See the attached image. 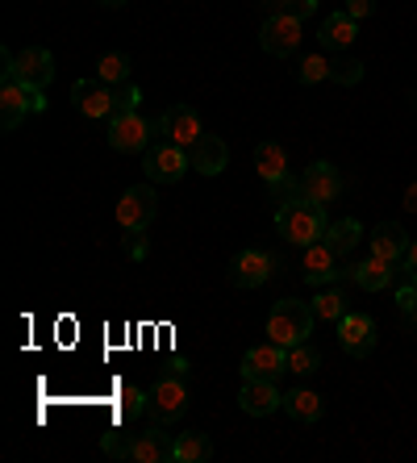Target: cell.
<instances>
[{
    "label": "cell",
    "instance_id": "27",
    "mask_svg": "<svg viewBox=\"0 0 417 463\" xmlns=\"http://www.w3.org/2000/svg\"><path fill=\"white\" fill-rule=\"evenodd\" d=\"M326 242H330V247L338 250V259L351 255V250L359 247V222H351V217H343V222H334V226L326 230Z\"/></svg>",
    "mask_w": 417,
    "mask_h": 463
},
{
    "label": "cell",
    "instance_id": "43",
    "mask_svg": "<svg viewBox=\"0 0 417 463\" xmlns=\"http://www.w3.org/2000/svg\"><path fill=\"white\" fill-rule=\"evenodd\" d=\"M409 322H413V326H417V309H413V313H409Z\"/></svg>",
    "mask_w": 417,
    "mask_h": 463
},
{
    "label": "cell",
    "instance_id": "25",
    "mask_svg": "<svg viewBox=\"0 0 417 463\" xmlns=\"http://www.w3.org/2000/svg\"><path fill=\"white\" fill-rule=\"evenodd\" d=\"M175 463H204V459H213V442H209V434H180L175 439Z\"/></svg>",
    "mask_w": 417,
    "mask_h": 463
},
{
    "label": "cell",
    "instance_id": "8",
    "mask_svg": "<svg viewBox=\"0 0 417 463\" xmlns=\"http://www.w3.org/2000/svg\"><path fill=\"white\" fill-rule=\"evenodd\" d=\"M201 118H196V109L188 105H172L159 113V138L175 142V146H184V151H193L196 142H201Z\"/></svg>",
    "mask_w": 417,
    "mask_h": 463
},
{
    "label": "cell",
    "instance_id": "28",
    "mask_svg": "<svg viewBox=\"0 0 417 463\" xmlns=\"http://www.w3.org/2000/svg\"><path fill=\"white\" fill-rule=\"evenodd\" d=\"M321 367V355H317V346H309V338L297 346H289V372L292 376H313Z\"/></svg>",
    "mask_w": 417,
    "mask_h": 463
},
{
    "label": "cell",
    "instance_id": "35",
    "mask_svg": "<svg viewBox=\"0 0 417 463\" xmlns=\"http://www.w3.org/2000/svg\"><path fill=\"white\" fill-rule=\"evenodd\" d=\"M268 5H271V13H289L297 22H305V17L317 13V0H268Z\"/></svg>",
    "mask_w": 417,
    "mask_h": 463
},
{
    "label": "cell",
    "instance_id": "14",
    "mask_svg": "<svg viewBox=\"0 0 417 463\" xmlns=\"http://www.w3.org/2000/svg\"><path fill=\"white\" fill-rule=\"evenodd\" d=\"M300 196H309V201H317V205H330L334 196L343 193V180H338V167H330V163H313L309 172L297 180Z\"/></svg>",
    "mask_w": 417,
    "mask_h": 463
},
{
    "label": "cell",
    "instance_id": "42",
    "mask_svg": "<svg viewBox=\"0 0 417 463\" xmlns=\"http://www.w3.org/2000/svg\"><path fill=\"white\" fill-rule=\"evenodd\" d=\"M100 5H105V9H121V5H126V0H100Z\"/></svg>",
    "mask_w": 417,
    "mask_h": 463
},
{
    "label": "cell",
    "instance_id": "30",
    "mask_svg": "<svg viewBox=\"0 0 417 463\" xmlns=\"http://www.w3.org/2000/svg\"><path fill=\"white\" fill-rule=\"evenodd\" d=\"M343 313H346L343 292L326 288V292H317V297H313V317H321V322H338Z\"/></svg>",
    "mask_w": 417,
    "mask_h": 463
},
{
    "label": "cell",
    "instance_id": "26",
    "mask_svg": "<svg viewBox=\"0 0 417 463\" xmlns=\"http://www.w3.org/2000/svg\"><path fill=\"white\" fill-rule=\"evenodd\" d=\"M97 80H105V84H126L129 80V54L126 51H109L100 54V63H97Z\"/></svg>",
    "mask_w": 417,
    "mask_h": 463
},
{
    "label": "cell",
    "instance_id": "20",
    "mask_svg": "<svg viewBox=\"0 0 417 463\" xmlns=\"http://www.w3.org/2000/svg\"><path fill=\"white\" fill-rule=\"evenodd\" d=\"M175 455V439L163 434V426H150L147 434H138L134 442V463H167Z\"/></svg>",
    "mask_w": 417,
    "mask_h": 463
},
{
    "label": "cell",
    "instance_id": "29",
    "mask_svg": "<svg viewBox=\"0 0 417 463\" xmlns=\"http://www.w3.org/2000/svg\"><path fill=\"white\" fill-rule=\"evenodd\" d=\"M134 442H138V434H126L121 426H113V430L100 439V451H105L109 459H134Z\"/></svg>",
    "mask_w": 417,
    "mask_h": 463
},
{
    "label": "cell",
    "instance_id": "17",
    "mask_svg": "<svg viewBox=\"0 0 417 463\" xmlns=\"http://www.w3.org/2000/svg\"><path fill=\"white\" fill-rule=\"evenodd\" d=\"M334 276H338V250L321 238V242H313V247H305V280L313 284V288H321V284H330Z\"/></svg>",
    "mask_w": 417,
    "mask_h": 463
},
{
    "label": "cell",
    "instance_id": "22",
    "mask_svg": "<svg viewBox=\"0 0 417 463\" xmlns=\"http://www.w3.org/2000/svg\"><path fill=\"white\" fill-rule=\"evenodd\" d=\"M255 172L263 184L280 180V175H289V155H284V146L280 142H259L255 146Z\"/></svg>",
    "mask_w": 417,
    "mask_h": 463
},
{
    "label": "cell",
    "instance_id": "9",
    "mask_svg": "<svg viewBox=\"0 0 417 463\" xmlns=\"http://www.w3.org/2000/svg\"><path fill=\"white\" fill-rule=\"evenodd\" d=\"M338 343L351 359H367L375 351V322L367 313H343L338 317Z\"/></svg>",
    "mask_w": 417,
    "mask_h": 463
},
{
    "label": "cell",
    "instance_id": "2",
    "mask_svg": "<svg viewBox=\"0 0 417 463\" xmlns=\"http://www.w3.org/2000/svg\"><path fill=\"white\" fill-rule=\"evenodd\" d=\"M309 330H313V305H305V301H292V297H284V301H276L271 305V313H268V338L276 346H297V343H305L309 338Z\"/></svg>",
    "mask_w": 417,
    "mask_h": 463
},
{
    "label": "cell",
    "instance_id": "7",
    "mask_svg": "<svg viewBox=\"0 0 417 463\" xmlns=\"http://www.w3.org/2000/svg\"><path fill=\"white\" fill-rule=\"evenodd\" d=\"M155 213H159V196H155V188H150V184L126 188V196L118 201V222H121V230H129V234L150 230Z\"/></svg>",
    "mask_w": 417,
    "mask_h": 463
},
{
    "label": "cell",
    "instance_id": "18",
    "mask_svg": "<svg viewBox=\"0 0 417 463\" xmlns=\"http://www.w3.org/2000/svg\"><path fill=\"white\" fill-rule=\"evenodd\" d=\"M367 242H372V255L388 259V263H401L409 250V234L401 226H393V222H380V226L367 234Z\"/></svg>",
    "mask_w": 417,
    "mask_h": 463
},
{
    "label": "cell",
    "instance_id": "6",
    "mask_svg": "<svg viewBox=\"0 0 417 463\" xmlns=\"http://www.w3.org/2000/svg\"><path fill=\"white\" fill-rule=\"evenodd\" d=\"M159 138V118L150 121L142 113H129V118H113L109 121V146L121 155H134V151H147L150 142Z\"/></svg>",
    "mask_w": 417,
    "mask_h": 463
},
{
    "label": "cell",
    "instance_id": "32",
    "mask_svg": "<svg viewBox=\"0 0 417 463\" xmlns=\"http://www.w3.org/2000/svg\"><path fill=\"white\" fill-rule=\"evenodd\" d=\"M138 100H142V92H138V84H118L113 88V118H129V113H138ZM109 118V121H113Z\"/></svg>",
    "mask_w": 417,
    "mask_h": 463
},
{
    "label": "cell",
    "instance_id": "21",
    "mask_svg": "<svg viewBox=\"0 0 417 463\" xmlns=\"http://www.w3.org/2000/svg\"><path fill=\"white\" fill-rule=\"evenodd\" d=\"M188 155H193V167L201 175H217V172H225V163H230V151H225V142L217 138V134H201V142H196Z\"/></svg>",
    "mask_w": 417,
    "mask_h": 463
},
{
    "label": "cell",
    "instance_id": "19",
    "mask_svg": "<svg viewBox=\"0 0 417 463\" xmlns=\"http://www.w3.org/2000/svg\"><path fill=\"white\" fill-rule=\"evenodd\" d=\"M317 38H321V46H326V51H346V46L359 38V22H355L351 13H330V17L321 22Z\"/></svg>",
    "mask_w": 417,
    "mask_h": 463
},
{
    "label": "cell",
    "instance_id": "38",
    "mask_svg": "<svg viewBox=\"0 0 417 463\" xmlns=\"http://www.w3.org/2000/svg\"><path fill=\"white\" fill-rule=\"evenodd\" d=\"M346 13H351L355 22H359V17H372V13H375V0H346Z\"/></svg>",
    "mask_w": 417,
    "mask_h": 463
},
{
    "label": "cell",
    "instance_id": "34",
    "mask_svg": "<svg viewBox=\"0 0 417 463\" xmlns=\"http://www.w3.org/2000/svg\"><path fill=\"white\" fill-rule=\"evenodd\" d=\"M330 80H338V84H359V80H364V63H355V59H330Z\"/></svg>",
    "mask_w": 417,
    "mask_h": 463
},
{
    "label": "cell",
    "instance_id": "36",
    "mask_svg": "<svg viewBox=\"0 0 417 463\" xmlns=\"http://www.w3.org/2000/svg\"><path fill=\"white\" fill-rule=\"evenodd\" d=\"M268 193H271V201H280V205H284V201H292L300 188H297V180H292V172H289V175H280V180H271Z\"/></svg>",
    "mask_w": 417,
    "mask_h": 463
},
{
    "label": "cell",
    "instance_id": "3",
    "mask_svg": "<svg viewBox=\"0 0 417 463\" xmlns=\"http://www.w3.org/2000/svg\"><path fill=\"white\" fill-rule=\"evenodd\" d=\"M184 410H188V384H184V376H159L155 380V388L147 392V421L150 426H172V421L184 418Z\"/></svg>",
    "mask_w": 417,
    "mask_h": 463
},
{
    "label": "cell",
    "instance_id": "11",
    "mask_svg": "<svg viewBox=\"0 0 417 463\" xmlns=\"http://www.w3.org/2000/svg\"><path fill=\"white\" fill-rule=\"evenodd\" d=\"M259 46L268 54H292L300 46V22L297 17H289V13H271L268 22H263V30H259Z\"/></svg>",
    "mask_w": 417,
    "mask_h": 463
},
{
    "label": "cell",
    "instance_id": "13",
    "mask_svg": "<svg viewBox=\"0 0 417 463\" xmlns=\"http://www.w3.org/2000/svg\"><path fill=\"white\" fill-rule=\"evenodd\" d=\"M71 100L84 118H113V84H105V80H97V76L80 80V84L71 88Z\"/></svg>",
    "mask_w": 417,
    "mask_h": 463
},
{
    "label": "cell",
    "instance_id": "23",
    "mask_svg": "<svg viewBox=\"0 0 417 463\" xmlns=\"http://www.w3.org/2000/svg\"><path fill=\"white\" fill-rule=\"evenodd\" d=\"M393 268H396V263H388V259L372 255V259H364V263H359L351 276H355V284H359V288L380 292V288H388V280H393Z\"/></svg>",
    "mask_w": 417,
    "mask_h": 463
},
{
    "label": "cell",
    "instance_id": "39",
    "mask_svg": "<svg viewBox=\"0 0 417 463\" xmlns=\"http://www.w3.org/2000/svg\"><path fill=\"white\" fill-rule=\"evenodd\" d=\"M401 268H405V271H409V276H417V242H409L405 259H401Z\"/></svg>",
    "mask_w": 417,
    "mask_h": 463
},
{
    "label": "cell",
    "instance_id": "24",
    "mask_svg": "<svg viewBox=\"0 0 417 463\" xmlns=\"http://www.w3.org/2000/svg\"><path fill=\"white\" fill-rule=\"evenodd\" d=\"M280 410L289 413V418H297V421H317L326 405H321L317 392H309V388H297V392H289V397H284V405H280Z\"/></svg>",
    "mask_w": 417,
    "mask_h": 463
},
{
    "label": "cell",
    "instance_id": "33",
    "mask_svg": "<svg viewBox=\"0 0 417 463\" xmlns=\"http://www.w3.org/2000/svg\"><path fill=\"white\" fill-rule=\"evenodd\" d=\"M300 84H321V80H330V59L326 54H309V59H300Z\"/></svg>",
    "mask_w": 417,
    "mask_h": 463
},
{
    "label": "cell",
    "instance_id": "12",
    "mask_svg": "<svg viewBox=\"0 0 417 463\" xmlns=\"http://www.w3.org/2000/svg\"><path fill=\"white\" fill-rule=\"evenodd\" d=\"M271 271H276V259H271L268 250H242V255H234V263H230V280H234L238 288H259V284L271 280Z\"/></svg>",
    "mask_w": 417,
    "mask_h": 463
},
{
    "label": "cell",
    "instance_id": "41",
    "mask_svg": "<svg viewBox=\"0 0 417 463\" xmlns=\"http://www.w3.org/2000/svg\"><path fill=\"white\" fill-rule=\"evenodd\" d=\"M405 209H413V213H417V184H409V193H405Z\"/></svg>",
    "mask_w": 417,
    "mask_h": 463
},
{
    "label": "cell",
    "instance_id": "15",
    "mask_svg": "<svg viewBox=\"0 0 417 463\" xmlns=\"http://www.w3.org/2000/svg\"><path fill=\"white\" fill-rule=\"evenodd\" d=\"M238 405H242L251 418H268L284 405L276 380H242V392H238Z\"/></svg>",
    "mask_w": 417,
    "mask_h": 463
},
{
    "label": "cell",
    "instance_id": "16",
    "mask_svg": "<svg viewBox=\"0 0 417 463\" xmlns=\"http://www.w3.org/2000/svg\"><path fill=\"white\" fill-rule=\"evenodd\" d=\"M17 80L30 88H46L54 80V59L46 46H25L22 54H17Z\"/></svg>",
    "mask_w": 417,
    "mask_h": 463
},
{
    "label": "cell",
    "instance_id": "1",
    "mask_svg": "<svg viewBox=\"0 0 417 463\" xmlns=\"http://www.w3.org/2000/svg\"><path fill=\"white\" fill-rule=\"evenodd\" d=\"M276 230L284 238H289L292 247H313V242H321L326 238V205H317V201H309V196H292V201H284V205L276 209Z\"/></svg>",
    "mask_w": 417,
    "mask_h": 463
},
{
    "label": "cell",
    "instance_id": "4",
    "mask_svg": "<svg viewBox=\"0 0 417 463\" xmlns=\"http://www.w3.org/2000/svg\"><path fill=\"white\" fill-rule=\"evenodd\" d=\"M188 167H193V155L184 151V146H175V142H167V138L150 142L147 159H142V172H147L150 184H180Z\"/></svg>",
    "mask_w": 417,
    "mask_h": 463
},
{
    "label": "cell",
    "instance_id": "5",
    "mask_svg": "<svg viewBox=\"0 0 417 463\" xmlns=\"http://www.w3.org/2000/svg\"><path fill=\"white\" fill-rule=\"evenodd\" d=\"M43 109H46L43 88H30L17 76H5V84H0V126L17 129L25 121V113H43Z\"/></svg>",
    "mask_w": 417,
    "mask_h": 463
},
{
    "label": "cell",
    "instance_id": "31",
    "mask_svg": "<svg viewBox=\"0 0 417 463\" xmlns=\"http://www.w3.org/2000/svg\"><path fill=\"white\" fill-rule=\"evenodd\" d=\"M138 413H147V392L126 384L118 392V421H129V418H138Z\"/></svg>",
    "mask_w": 417,
    "mask_h": 463
},
{
    "label": "cell",
    "instance_id": "37",
    "mask_svg": "<svg viewBox=\"0 0 417 463\" xmlns=\"http://www.w3.org/2000/svg\"><path fill=\"white\" fill-rule=\"evenodd\" d=\"M396 305H401L405 313H413V309H417V276H413V280H409L401 292H396Z\"/></svg>",
    "mask_w": 417,
    "mask_h": 463
},
{
    "label": "cell",
    "instance_id": "40",
    "mask_svg": "<svg viewBox=\"0 0 417 463\" xmlns=\"http://www.w3.org/2000/svg\"><path fill=\"white\" fill-rule=\"evenodd\" d=\"M129 255H134V259L147 255V242H142V234H134V242H129Z\"/></svg>",
    "mask_w": 417,
    "mask_h": 463
},
{
    "label": "cell",
    "instance_id": "10",
    "mask_svg": "<svg viewBox=\"0 0 417 463\" xmlns=\"http://www.w3.org/2000/svg\"><path fill=\"white\" fill-rule=\"evenodd\" d=\"M289 372V351L276 343L251 346L242 355V380H280Z\"/></svg>",
    "mask_w": 417,
    "mask_h": 463
}]
</instances>
